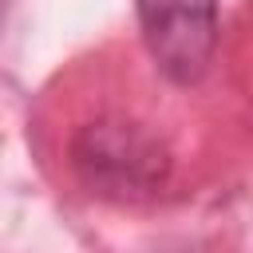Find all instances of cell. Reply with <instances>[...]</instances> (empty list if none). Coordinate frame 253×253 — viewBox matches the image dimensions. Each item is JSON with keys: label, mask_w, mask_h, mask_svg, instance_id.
Wrapping results in <instances>:
<instances>
[{"label": "cell", "mask_w": 253, "mask_h": 253, "mask_svg": "<svg viewBox=\"0 0 253 253\" xmlns=\"http://www.w3.org/2000/svg\"><path fill=\"white\" fill-rule=\"evenodd\" d=\"M71 166L91 194L138 202L166 186L170 150L130 119H95L75 130Z\"/></svg>", "instance_id": "cell-1"}, {"label": "cell", "mask_w": 253, "mask_h": 253, "mask_svg": "<svg viewBox=\"0 0 253 253\" xmlns=\"http://www.w3.org/2000/svg\"><path fill=\"white\" fill-rule=\"evenodd\" d=\"M142 43L174 83H198L217 51V0H134Z\"/></svg>", "instance_id": "cell-2"}]
</instances>
